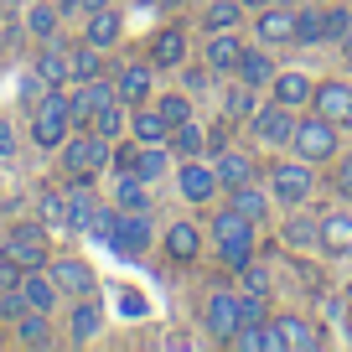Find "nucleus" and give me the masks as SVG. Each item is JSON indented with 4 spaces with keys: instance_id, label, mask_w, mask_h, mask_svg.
Segmentation results:
<instances>
[{
    "instance_id": "3",
    "label": "nucleus",
    "mask_w": 352,
    "mask_h": 352,
    "mask_svg": "<svg viewBox=\"0 0 352 352\" xmlns=\"http://www.w3.org/2000/svg\"><path fill=\"white\" fill-rule=\"evenodd\" d=\"M67 135H73V104H67V88H47L42 99L32 104V145L57 151Z\"/></svg>"
},
{
    "instance_id": "53",
    "label": "nucleus",
    "mask_w": 352,
    "mask_h": 352,
    "mask_svg": "<svg viewBox=\"0 0 352 352\" xmlns=\"http://www.w3.org/2000/svg\"><path fill=\"white\" fill-rule=\"evenodd\" d=\"M104 6H120V0H78V11H83V16L88 11H104Z\"/></svg>"
},
{
    "instance_id": "23",
    "label": "nucleus",
    "mask_w": 352,
    "mask_h": 352,
    "mask_svg": "<svg viewBox=\"0 0 352 352\" xmlns=\"http://www.w3.org/2000/svg\"><path fill=\"white\" fill-rule=\"evenodd\" d=\"M243 52V36L239 32H208V47H202V63L212 67V78H233Z\"/></svg>"
},
{
    "instance_id": "6",
    "label": "nucleus",
    "mask_w": 352,
    "mask_h": 352,
    "mask_svg": "<svg viewBox=\"0 0 352 352\" xmlns=\"http://www.w3.org/2000/svg\"><path fill=\"white\" fill-rule=\"evenodd\" d=\"M176 192H182V202H192V208H208V202L223 197V182H218V171H212L208 155L176 161Z\"/></svg>"
},
{
    "instance_id": "1",
    "label": "nucleus",
    "mask_w": 352,
    "mask_h": 352,
    "mask_svg": "<svg viewBox=\"0 0 352 352\" xmlns=\"http://www.w3.org/2000/svg\"><path fill=\"white\" fill-rule=\"evenodd\" d=\"M57 166H63L67 182H94L99 171L114 166V140H104V135H94V130H73L57 145Z\"/></svg>"
},
{
    "instance_id": "18",
    "label": "nucleus",
    "mask_w": 352,
    "mask_h": 352,
    "mask_svg": "<svg viewBox=\"0 0 352 352\" xmlns=\"http://www.w3.org/2000/svg\"><path fill=\"white\" fill-rule=\"evenodd\" d=\"M187 47H192L187 26H161V32H151V52H145V57L166 73V67H182V63H187Z\"/></svg>"
},
{
    "instance_id": "32",
    "label": "nucleus",
    "mask_w": 352,
    "mask_h": 352,
    "mask_svg": "<svg viewBox=\"0 0 352 352\" xmlns=\"http://www.w3.org/2000/svg\"><path fill=\"white\" fill-rule=\"evenodd\" d=\"M321 254L352 259V212H327L321 218Z\"/></svg>"
},
{
    "instance_id": "30",
    "label": "nucleus",
    "mask_w": 352,
    "mask_h": 352,
    "mask_svg": "<svg viewBox=\"0 0 352 352\" xmlns=\"http://www.w3.org/2000/svg\"><path fill=\"white\" fill-rule=\"evenodd\" d=\"M36 73H42L47 88H67L73 83V63H67V47L63 42H42V52H36Z\"/></svg>"
},
{
    "instance_id": "21",
    "label": "nucleus",
    "mask_w": 352,
    "mask_h": 352,
    "mask_svg": "<svg viewBox=\"0 0 352 352\" xmlns=\"http://www.w3.org/2000/svg\"><path fill=\"white\" fill-rule=\"evenodd\" d=\"M212 171H218L223 192L243 187V182H259V161H254L249 151H239V145H228V151H218V155H212Z\"/></svg>"
},
{
    "instance_id": "36",
    "label": "nucleus",
    "mask_w": 352,
    "mask_h": 352,
    "mask_svg": "<svg viewBox=\"0 0 352 352\" xmlns=\"http://www.w3.org/2000/svg\"><path fill=\"white\" fill-rule=\"evenodd\" d=\"M63 11H57L52 0H32V11H26V36H36V42H63Z\"/></svg>"
},
{
    "instance_id": "33",
    "label": "nucleus",
    "mask_w": 352,
    "mask_h": 352,
    "mask_svg": "<svg viewBox=\"0 0 352 352\" xmlns=\"http://www.w3.org/2000/svg\"><path fill=\"white\" fill-rule=\"evenodd\" d=\"M21 296L32 311H57L63 306V290H57V280L47 275V270H26L21 275Z\"/></svg>"
},
{
    "instance_id": "46",
    "label": "nucleus",
    "mask_w": 352,
    "mask_h": 352,
    "mask_svg": "<svg viewBox=\"0 0 352 352\" xmlns=\"http://www.w3.org/2000/svg\"><path fill=\"white\" fill-rule=\"evenodd\" d=\"M259 321H270V296L239 290V327H259Z\"/></svg>"
},
{
    "instance_id": "28",
    "label": "nucleus",
    "mask_w": 352,
    "mask_h": 352,
    "mask_svg": "<svg viewBox=\"0 0 352 352\" xmlns=\"http://www.w3.org/2000/svg\"><path fill=\"white\" fill-rule=\"evenodd\" d=\"M280 239H285L290 249H321V218H311V212L290 208L285 218H280Z\"/></svg>"
},
{
    "instance_id": "26",
    "label": "nucleus",
    "mask_w": 352,
    "mask_h": 352,
    "mask_svg": "<svg viewBox=\"0 0 352 352\" xmlns=\"http://www.w3.org/2000/svg\"><path fill=\"white\" fill-rule=\"evenodd\" d=\"M63 202H67V228L88 233V223H94V212H99V192H94V182H67Z\"/></svg>"
},
{
    "instance_id": "38",
    "label": "nucleus",
    "mask_w": 352,
    "mask_h": 352,
    "mask_svg": "<svg viewBox=\"0 0 352 352\" xmlns=\"http://www.w3.org/2000/svg\"><path fill=\"white\" fill-rule=\"evenodd\" d=\"M259 104H264V99H259V88L239 83V78H233V83H228V94H223V109H228V120H233V124H239V120L249 124V120H254V109H259Z\"/></svg>"
},
{
    "instance_id": "57",
    "label": "nucleus",
    "mask_w": 352,
    "mask_h": 352,
    "mask_svg": "<svg viewBox=\"0 0 352 352\" xmlns=\"http://www.w3.org/2000/svg\"><path fill=\"white\" fill-rule=\"evenodd\" d=\"M140 6H161V0H140Z\"/></svg>"
},
{
    "instance_id": "19",
    "label": "nucleus",
    "mask_w": 352,
    "mask_h": 352,
    "mask_svg": "<svg viewBox=\"0 0 352 352\" xmlns=\"http://www.w3.org/2000/svg\"><path fill=\"white\" fill-rule=\"evenodd\" d=\"M208 239L212 243H249V239H259V223H249L233 202H223V208L208 218Z\"/></svg>"
},
{
    "instance_id": "40",
    "label": "nucleus",
    "mask_w": 352,
    "mask_h": 352,
    "mask_svg": "<svg viewBox=\"0 0 352 352\" xmlns=\"http://www.w3.org/2000/svg\"><path fill=\"white\" fill-rule=\"evenodd\" d=\"M67 63H73V83L104 78V52H99L94 42H73V47H67Z\"/></svg>"
},
{
    "instance_id": "34",
    "label": "nucleus",
    "mask_w": 352,
    "mask_h": 352,
    "mask_svg": "<svg viewBox=\"0 0 352 352\" xmlns=\"http://www.w3.org/2000/svg\"><path fill=\"white\" fill-rule=\"evenodd\" d=\"M114 208L124 212H151V182H140L135 171H114Z\"/></svg>"
},
{
    "instance_id": "41",
    "label": "nucleus",
    "mask_w": 352,
    "mask_h": 352,
    "mask_svg": "<svg viewBox=\"0 0 352 352\" xmlns=\"http://www.w3.org/2000/svg\"><path fill=\"white\" fill-rule=\"evenodd\" d=\"M239 290H254V296H275V270H270V264L254 254V259L239 270Z\"/></svg>"
},
{
    "instance_id": "44",
    "label": "nucleus",
    "mask_w": 352,
    "mask_h": 352,
    "mask_svg": "<svg viewBox=\"0 0 352 352\" xmlns=\"http://www.w3.org/2000/svg\"><path fill=\"white\" fill-rule=\"evenodd\" d=\"M296 47H321V6L311 0L296 6Z\"/></svg>"
},
{
    "instance_id": "4",
    "label": "nucleus",
    "mask_w": 352,
    "mask_h": 352,
    "mask_svg": "<svg viewBox=\"0 0 352 352\" xmlns=\"http://www.w3.org/2000/svg\"><path fill=\"white\" fill-rule=\"evenodd\" d=\"M270 197H275V208L280 212H290V208H306L311 202V192H316V166H306L296 155V161H275L270 166Z\"/></svg>"
},
{
    "instance_id": "54",
    "label": "nucleus",
    "mask_w": 352,
    "mask_h": 352,
    "mask_svg": "<svg viewBox=\"0 0 352 352\" xmlns=\"http://www.w3.org/2000/svg\"><path fill=\"white\" fill-rule=\"evenodd\" d=\"M337 47H342V63H347V67H352V26H347V36H342V42H337Z\"/></svg>"
},
{
    "instance_id": "11",
    "label": "nucleus",
    "mask_w": 352,
    "mask_h": 352,
    "mask_svg": "<svg viewBox=\"0 0 352 352\" xmlns=\"http://www.w3.org/2000/svg\"><path fill=\"white\" fill-rule=\"evenodd\" d=\"M47 275L57 280L63 300L99 296V275H94V264H88V259H73V254H63V259H47Z\"/></svg>"
},
{
    "instance_id": "7",
    "label": "nucleus",
    "mask_w": 352,
    "mask_h": 352,
    "mask_svg": "<svg viewBox=\"0 0 352 352\" xmlns=\"http://www.w3.org/2000/svg\"><path fill=\"white\" fill-rule=\"evenodd\" d=\"M254 42L264 47H296V6L290 0H270L254 11Z\"/></svg>"
},
{
    "instance_id": "37",
    "label": "nucleus",
    "mask_w": 352,
    "mask_h": 352,
    "mask_svg": "<svg viewBox=\"0 0 352 352\" xmlns=\"http://www.w3.org/2000/svg\"><path fill=\"white\" fill-rule=\"evenodd\" d=\"M16 342H21V347H52V311H26V316H16Z\"/></svg>"
},
{
    "instance_id": "9",
    "label": "nucleus",
    "mask_w": 352,
    "mask_h": 352,
    "mask_svg": "<svg viewBox=\"0 0 352 352\" xmlns=\"http://www.w3.org/2000/svg\"><path fill=\"white\" fill-rule=\"evenodd\" d=\"M151 243H155L151 212H124V208H120V218H114V233H109V249L124 254V259H145V249H151Z\"/></svg>"
},
{
    "instance_id": "52",
    "label": "nucleus",
    "mask_w": 352,
    "mask_h": 352,
    "mask_svg": "<svg viewBox=\"0 0 352 352\" xmlns=\"http://www.w3.org/2000/svg\"><path fill=\"white\" fill-rule=\"evenodd\" d=\"M228 347H239V352H259V327H239Z\"/></svg>"
},
{
    "instance_id": "55",
    "label": "nucleus",
    "mask_w": 352,
    "mask_h": 352,
    "mask_svg": "<svg viewBox=\"0 0 352 352\" xmlns=\"http://www.w3.org/2000/svg\"><path fill=\"white\" fill-rule=\"evenodd\" d=\"M243 6H249V11H259V6H270V0H243Z\"/></svg>"
},
{
    "instance_id": "17",
    "label": "nucleus",
    "mask_w": 352,
    "mask_h": 352,
    "mask_svg": "<svg viewBox=\"0 0 352 352\" xmlns=\"http://www.w3.org/2000/svg\"><path fill=\"white\" fill-rule=\"evenodd\" d=\"M104 331V306L99 296H78L73 306H67V342L73 347H83V342H94Z\"/></svg>"
},
{
    "instance_id": "12",
    "label": "nucleus",
    "mask_w": 352,
    "mask_h": 352,
    "mask_svg": "<svg viewBox=\"0 0 352 352\" xmlns=\"http://www.w3.org/2000/svg\"><path fill=\"white\" fill-rule=\"evenodd\" d=\"M155 73H161V67H155L151 57H140V63H124L120 73H114V94H120V104H130V109L151 104V99H155Z\"/></svg>"
},
{
    "instance_id": "13",
    "label": "nucleus",
    "mask_w": 352,
    "mask_h": 352,
    "mask_svg": "<svg viewBox=\"0 0 352 352\" xmlns=\"http://www.w3.org/2000/svg\"><path fill=\"white\" fill-rule=\"evenodd\" d=\"M109 99H120V94H114V78H88V83H73V88H67V104H73V130H88V124H94V114H99Z\"/></svg>"
},
{
    "instance_id": "24",
    "label": "nucleus",
    "mask_w": 352,
    "mask_h": 352,
    "mask_svg": "<svg viewBox=\"0 0 352 352\" xmlns=\"http://www.w3.org/2000/svg\"><path fill=\"white\" fill-rule=\"evenodd\" d=\"M280 327H285V352H321V342H327V331L300 311H280Z\"/></svg>"
},
{
    "instance_id": "20",
    "label": "nucleus",
    "mask_w": 352,
    "mask_h": 352,
    "mask_svg": "<svg viewBox=\"0 0 352 352\" xmlns=\"http://www.w3.org/2000/svg\"><path fill=\"white\" fill-rule=\"evenodd\" d=\"M311 94H316V78L306 67H280L275 83H270V99L290 104V109H311Z\"/></svg>"
},
{
    "instance_id": "45",
    "label": "nucleus",
    "mask_w": 352,
    "mask_h": 352,
    "mask_svg": "<svg viewBox=\"0 0 352 352\" xmlns=\"http://www.w3.org/2000/svg\"><path fill=\"white\" fill-rule=\"evenodd\" d=\"M254 254H259V239H249V243H218V264L228 270V275H239Z\"/></svg>"
},
{
    "instance_id": "29",
    "label": "nucleus",
    "mask_w": 352,
    "mask_h": 352,
    "mask_svg": "<svg viewBox=\"0 0 352 352\" xmlns=\"http://www.w3.org/2000/svg\"><path fill=\"white\" fill-rule=\"evenodd\" d=\"M171 145H135V166L130 171L140 176V182H151V187H161L166 176H171Z\"/></svg>"
},
{
    "instance_id": "47",
    "label": "nucleus",
    "mask_w": 352,
    "mask_h": 352,
    "mask_svg": "<svg viewBox=\"0 0 352 352\" xmlns=\"http://www.w3.org/2000/svg\"><path fill=\"white\" fill-rule=\"evenodd\" d=\"M182 88H187L192 99H197V94H208V88H212V67H208V63H202V67L182 63Z\"/></svg>"
},
{
    "instance_id": "58",
    "label": "nucleus",
    "mask_w": 352,
    "mask_h": 352,
    "mask_svg": "<svg viewBox=\"0 0 352 352\" xmlns=\"http://www.w3.org/2000/svg\"><path fill=\"white\" fill-rule=\"evenodd\" d=\"M311 6H331V0H311Z\"/></svg>"
},
{
    "instance_id": "39",
    "label": "nucleus",
    "mask_w": 352,
    "mask_h": 352,
    "mask_svg": "<svg viewBox=\"0 0 352 352\" xmlns=\"http://www.w3.org/2000/svg\"><path fill=\"white\" fill-rule=\"evenodd\" d=\"M94 135H104V140H120V135H130V104L109 99L99 114H94V124H88Z\"/></svg>"
},
{
    "instance_id": "49",
    "label": "nucleus",
    "mask_w": 352,
    "mask_h": 352,
    "mask_svg": "<svg viewBox=\"0 0 352 352\" xmlns=\"http://www.w3.org/2000/svg\"><path fill=\"white\" fill-rule=\"evenodd\" d=\"M42 223L67 228V202H63V192H42Z\"/></svg>"
},
{
    "instance_id": "51",
    "label": "nucleus",
    "mask_w": 352,
    "mask_h": 352,
    "mask_svg": "<svg viewBox=\"0 0 352 352\" xmlns=\"http://www.w3.org/2000/svg\"><path fill=\"white\" fill-rule=\"evenodd\" d=\"M16 145H21L16 124H11V120H0V161H16Z\"/></svg>"
},
{
    "instance_id": "8",
    "label": "nucleus",
    "mask_w": 352,
    "mask_h": 352,
    "mask_svg": "<svg viewBox=\"0 0 352 352\" xmlns=\"http://www.w3.org/2000/svg\"><path fill=\"white\" fill-rule=\"evenodd\" d=\"M202 331H208V342H223L228 347L233 331H239V290H208V300H202Z\"/></svg>"
},
{
    "instance_id": "10",
    "label": "nucleus",
    "mask_w": 352,
    "mask_h": 352,
    "mask_svg": "<svg viewBox=\"0 0 352 352\" xmlns=\"http://www.w3.org/2000/svg\"><path fill=\"white\" fill-rule=\"evenodd\" d=\"M6 254H11L21 270H47V259H52V243H47V223H16L11 239H6Z\"/></svg>"
},
{
    "instance_id": "48",
    "label": "nucleus",
    "mask_w": 352,
    "mask_h": 352,
    "mask_svg": "<svg viewBox=\"0 0 352 352\" xmlns=\"http://www.w3.org/2000/svg\"><path fill=\"white\" fill-rule=\"evenodd\" d=\"M26 311H32V306H26L21 285H6V290H0V316L11 321V327H16V316H26Z\"/></svg>"
},
{
    "instance_id": "56",
    "label": "nucleus",
    "mask_w": 352,
    "mask_h": 352,
    "mask_svg": "<svg viewBox=\"0 0 352 352\" xmlns=\"http://www.w3.org/2000/svg\"><path fill=\"white\" fill-rule=\"evenodd\" d=\"M161 6H171V11H176V6H192V0H161Z\"/></svg>"
},
{
    "instance_id": "27",
    "label": "nucleus",
    "mask_w": 352,
    "mask_h": 352,
    "mask_svg": "<svg viewBox=\"0 0 352 352\" xmlns=\"http://www.w3.org/2000/svg\"><path fill=\"white\" fill-rule=\"evenodd\" d=\"M228 202H233V208H239L249 223H259V228L270 223V212H275V197H270V187H259V182H243V187H233Z\"/></svg>"
},
{
    "instance_id": "42",
    "label": "nucleus",
    "mask_w": 352,
    "mask_h": 352,
    "mask_svg": "<svg viewBox=\"0 0 352 352\" xmlns=\"http://www.w3.org/2000/svg\"><path fill=\"white\" fill-rule=\"evenodd\" d=\"M151 104H155V109L166 114V120H171V130H176L182 120H192V114H197V104H192V94H187V88H171V94H155Z\"/></svg>"
},
{
    "instance_id": "15",
    "label": "nucleus",
    "mask_w": 352,
    "mask_h": 352,
    "mask_svg": "<svg viewBox=\"0 0 352 352\" xmlns=\"http://www.w3.org/2000/svg\"><path fill=\"white\" fill-rule=\"evenodd\" d=\"M202 239H208V228H197L192 218H176L171 228L161 233V254H166L171 264H182V270H187V264L202 259Z\"/></svg>"
},
{
    "instance_id": "16",
    "label": "nucleus",
    "mask_w": 352,
    "mask_h": 352,
    "mask_svg": "<svg viewBox=\"0 0 352 352\" xmlns=\"http://www.w3.org/2000/svg\"><path fill=\"white\" fill-rule=\"evenodd\" d=\"M311 109L327 114V120L342 124V130H352V83L347 78H321L316 94H311Z\"/></svg>"
},
{
    "instance_id": "25",
    "label": "nucleus",
    "mask_w": 352,
    "mask_h": 352,
    "mask_svg": "<svg viewBox=\"0 0 352 352\" xmlns=\"http://www.w3.org/2000/svg\"><path fill=\"white\" fill-rule=\"evenodd\" d=\"M130 140L135 145H166L171 140V120L155 104H140V109H130Z\"/></svg>"
},
{
    "instance_id": "50",
    "label": "nucleus",
    "mask_w": 352,
    "mask_h": 352,
    "mask_svg": "<svg viewBox=\"0 0 352 352\" xmlns=\"http://www.w3.org/2000/svg\"><path fill=\"white\" fill-rule=\"evenodd\" d=\"M331 166H337V192H342V197L352 202V151H342V155H337Z\"/></svg>"
},
{
    "instance_id": "22",
    "label": "nucleus",
    "mask_w": 352,
    "mask_h": 352,
    "mask_svg": "<svg viewBox=\"0 0 352 352\" xmlns=\"http://www.w3.org/2000/svg\"><path fill=\"white\" fill-rule=\"evenodd\" d=\"M83 42H94L99 52H114V47L124 42V16H120V6L88 11V21H83Z\"/></svg>"
},
{
    "instance_id": "43",
    "label": "nucleus",
    "mask_w": 352,
    "mask_h": 352,
    "mask_svg": "<svg viewBox=\"0 0 352 352\" xmlns=\"http://www.w3.org/2000/svg\"><path fill=\"white\" fill-rule=\"evenodd\" d=\"M352 26V6L347 0H331V6H321V42H342Z\"/></svg>"
},
{
    "instance_id": "31",
    "label": "nucleus",
    "mask_w": 352,
    "mask_h": 352,
    "mask_svg": "<svg viewBox=\"0 0 352 352\" xmlns=\"http://www.w3.org/2000/svg\"><path fill=\"white\" fill-rule=\"evenodd\" d=\"M166 145H171L176 161H197V155H208L212 140H208V130H202V120L192 114V120H182V124L171 130V140H166Z\"/></svg>"
},
{
    "instance_id": "2",
    "label": "nucleus",
    "mask_w": 352,
    "mask_h": 352,
    "mask_svg": "<svg viewBox=\"0 0 352 352\" xmlns=\"http://www.w3.org/2000/svg\"><path fill=\"white\" fill-rule=\"evenodd\" d=\"M290 151L300 155L306 166H327L342 155V124H331L327 114H300L296 120V135H290Z\"/></svg>"
},
{
    "instance_id": "35",
    "label": "nucleus",
    "mask_w": 352,
    "mask_h": 352,
    "mask_svg": "<svg viewBox=\"0 0 352 352\" xmlns=\"http://www.w3.org/2000/svg\"><path fill=\"white\" fill-rule=\"evenodd\" d=\"M243 11H249V6H243V0H202V32H239L243 26Z\"/></svg>"
},
{
    "instance_id": "5",
    "label": "nucleus",
    "mask_w": 352,
    "mask_h": 352,
    "mask_svg": "<svg viewBox=\"0 0 352 352\" xmlns=\"http://www.w3.org/2000/svg\"><path fill=\"white\" fill-rule=\"evenodd\" d=\"M296 120H300V109H290V104H280V99H264L259 109H254V120H249V135L264 151H285L290 135H296Z\"/></svg>"
},
{
    "instance_id": "14",
    "label": "nucleus",
    "mask_w": 352,
    "mask_h": 352,
    "mask_svg": "<svg viewBox=\"0 0 352 352\" xmlns=\"http://www.w3.org/2000/svg\"><path fill=\"white\" fill-rule=\"evenodd\" d=\"M280 63H275V47H264V42H243L239 52V67H233V78L249 88H259V94H270V83H275Z\"/></svg>"
}]
</instances>
